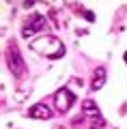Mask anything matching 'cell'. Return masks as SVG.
I'll list each match as a JSON object with an SVG mask.
<instances>
[{
	"mask_svg": "<svg viewBox=\"0 0 127 129\" xmlns=\"http://www.w3.org/2000/svg\"><path fill=\"white\" fill-rule=\"evenodd\" d=\"M7 64H9V71L13 75H24V71H26V64H24V58H22V54H19V50H17V45L15 43H11L9 45V50H7Z\"/></svg>",
	"mask_w": 127,
	"mask_h": 129,
	"instance_id": "obj_1",
	"label": "cell"
},
{
	"mask_svg": "<svg viewBox=\"0 0 127 129\" xmlns=\"http://www.w3.org/2000/svg\"><path fill=\"white\" fill-rule=\"evenodd\" d=\"M45 28V15H41V13H35V15H30V19H28L26 24H24V28H22V35L24 37H32L35 32H41Z\"/></svg>",
	"mask_w": 127,
	"mask_h": 129,
	"instance_id": "obj_2",
	"label": "cell"
},
{
	"mask_svg": "<svg viewBox=\"0 0 127 129\" xmlns=\"http://www.w3.org/2000/svg\"><path fill=\"white\" fill-rule=\"evenodd\" d=\"M54 101H56V108H58L60 112H67L69 108L73 106L75 97L71 95V90H67V88H60V90H56V95H54Z\"/></svg>",
	"mask_w": 127,
	"mask_h": 129,
	"instance_id": "obj_3",
	"label": "cell"
},
{
	"mask_svg": "<svg viewBox=\"0 0 127 129\" xmlns=\"http://www.w3.org/2000/svg\"><path fill=\"white\" fill-rule=\"evenodd\" d=\"M28 116H30V118L43 120V118H50V116H52V110L45 106V103H35V106L28 110Z\"/></svg>",
	"mask_w": 127,
	"mask_h": 129,
	"instance_id": "obj_4",
	"label": "cell"
},
{
	"mask_svg": "<svg viewBox=\"0 0 127 129\" xmlns=\"http://www.w3.org/2000/svg\"><path fill=\"white\" fill-rule=\"evenodd\" d=\"M106 84V69L104 67H97V71H95V75H93V88H101Z\"/></svg>",
	"mask_w": 127,
	"mask_h": 129,
	"instance_id": "obj_5",
	"label": "cell"
},
{
	"mask_svg": "<svg viewBox=\"0 0 127 129\" xmlns=\"http://www.w3.org/2000/svg\"><path fill=\"white\" fill-rule=\"evenodd\" d=\"M82 108H84V112H95V114H99V112H97V106H95V103L91 101V99H86Z\"/></svg>",
	"mask_w": 127,
	"mask_h": 129,
	"instance_id": "obj_6",
	"label": "cell"
},
{
	"mask_svg": "<svg viewBox=\"0 0 127 129\" xmlns=\"http://www.w3.org/2000/svg\"><path fill=\"white\" fill-rule=\"evenodd\" d=\"M104 125H106V123H104V118H101L99 114H95V118H93V127H99V129H101Z\"/></svg>",
	"mask_w": 127,
	"mask_h": 129,
	"instance_id": "obj_7",
	"label": "cell"
},
{
	"mask_svg": "<svg viewBox=\"0 0 127 129\" xmlns=\"http://www.w3.org/2000/svg\"><path fill=\"white\" fill-rule=\"evenodd\" d=\"M84 17H86V19H88V22H93V19H95V15H93V13H91V11H86V13H84Z\"/></svg>",
	"mask_w": 127,
	"mask_h": 129,
	"instance_id": "obj_8",
	"label": "cell"
},
{
	"mask_svg": "<svg viewBox=\"0 0 127 129\" xmlns=\"http://www.w3.org/2000/svg\"><path fill=\"white\" fill-rule=\"evenodd\" d=\"M32 5H35V0H24V7H26V9H28V7H32Z\"/></svg>",
	"mask_w": 127,
	"mask_h": 129,
	"instance_id": "obj_9",
	"label": "cell"
},
{
	"mask_svg": "<svg viewBox=\"0 0 127 129\" xmlns=\"http://www.w3.org/2000/svg\"><path fill=\"white\" fill-rule=\"evenodd\" d=\"M123 58H125V62H127V52H125V56H123Z\"/></svg>",
	"mask_w": 127,
	"mask_h": 129,
	"instance_id": "obj_10",
	"label": "cell"
}]
</instances>
